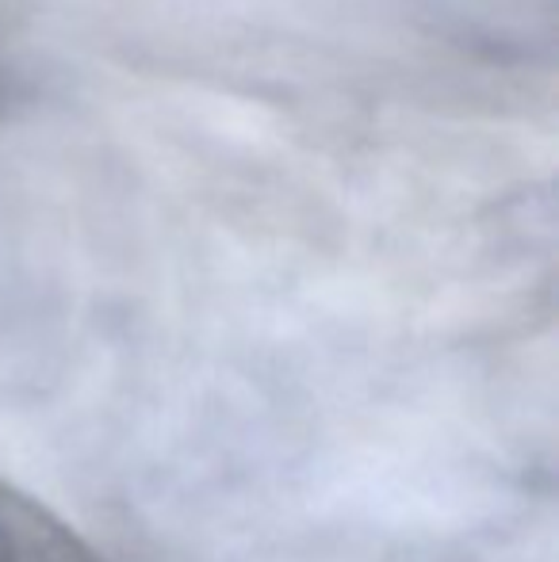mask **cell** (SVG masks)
Returning <instances> with one entry per match:
<instances>
[{
	"mask_svg": "<svg viewBox=\"0 0 559 562\" xmlns=\"http://www.w3.org/2000/svg\"><path fill=\"white\" fill-rule=\"evenodd\" d=\"M0 562H108L46 505L0 479Z\"/></svg>",
	"mask_w": 559,
	"mask_h": 562,
	"instance_id": "cell-1",
	"label": "cell"
}]
</instances>
